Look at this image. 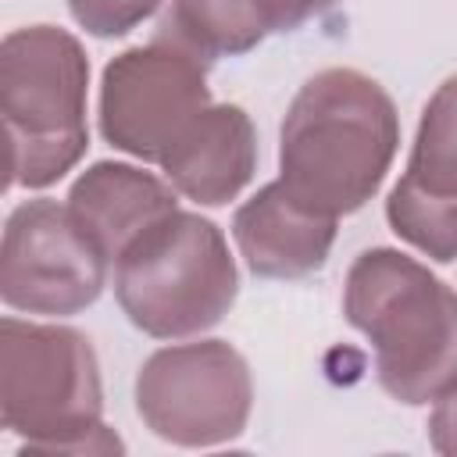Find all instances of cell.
<instances>
[{"label": "cell", "mask_w": 457, "mask_h": 457, "mask_svg": "<svg viewBox=\"0 0 457 457\" xmlns=\"http://www.w3.org/2000/svg\"><path fill=\"white\" fill-rule=\"evenodd\" d=\"M400 150V114L382 82L357 68L311 75L278 129V179L332 218L361 211Z\"/></svg>", "instance_id": "cell-1"}, {"label": "cell", "mask_w": 457, "mask_h": 457, "mask_svg": "<svg viewBox=\"0 0 457 457\" xmlns=\"http://www.w3.org/2000/svg\"><path fill=\"white\" fill-rule=\"evenodd\" d=\"M343 314L375 350L378 386L403 407L457 393V289L418 257L361 250L343 282Z\"/></svg>", "instance_id": "cell-2"}, {"label": "cell", "mask_w": 457, "mask_h": 457, "mask_svg": "<svg viewBox=\"0 0 457 457\" xmlns=\"http://www.w3.org/2000/svg\"><path fill=\"white\" fill-rule=\"evenodd\" d=\"M104 382L86 332L57 321L0 318V421L21 453H121L100 421Z\"/></svg>", "instance_id": "cell-3"}, {"label": "cell", "mask_w": 457, "mask_h": 457, "mask_svg": "<svg viewBox=\"0 0 457 457\" xmlns=\"http://www.w3.org/2000/svg\"><path fill=\"white\" fill-rule=\"evenodd\" d=\"M89 54L68 29L25 25L0 43V111L11 143L7 189H46L89 150Z\"/></svg>", "instance_id": "cell-4"}, {"label": "cell", "mask_w": 457, "mask_h": 457, "mask_svg": "<svg viewBox=\"0 0 457 457\" xmlns=\"http://www.w3.org/2000/svg\"><path fill=\"white\" fill-rule=\"evenodd\" d=\"M121 314L154 339H193L214 328L239 296L225 232L196 211H168L114 261Z\"/></svg>", "instance_id": "cell-5"}, {"label": "cell", "mask_w": 457, "mask_h": 457, "mask_svg": "<svg viewBox=\"0 0 457 457\" xmlns=\"http://www.w3.org/2000/svg\"><path fill=\"white\" fill-rule=\"evenodd\" d=\"M250 411L253 375L228 339L161 346L136 371V414L171 446H225L246 432Z\"/></svg>", "instance_id": "cell-6"}, {"label": "cell", "mask_w": 457, "mask_h": 457, "mask_svg": "<svg viewBox=\"0 0 457 457\" xmlns=\"http://www.w3.org/2000/svg\"><path fill=\"white\" fill-rule=\"evenodd\" d=\"M204 107H211L207 61L157 36L104 64L96 129L114 150L161 164L164 150Z\"/></svg>", "instance_id": "cell-7"}, {"label": "cell", "mask_w": 457, "mask_h": 457, "mask_svg": "<svg viewBox=\"0 0 457 457\" xmlns=\"http://www.w3.org/2000/svg\"><path fill=\"white\" fill-rule=\"evenodd\" d=\"M107 275V257L71 218L68 204L36 196L7 214L0 243V300L11 311L43 318L82 314L100 300Z\"/></svg>", "instance_id": "cell-8"}, {"label": "cell", "mask_w": 457, "mask_h": 457, "mask_svg": "<svg viewBox=\"0 0 457 457\" xmlns=\"http://www.w3.org/2000/svg\"><path fill=\"white\" fill-rule=\"evenodd\" d=\"M339 218L314 211L286 189L282 179L264 182L232 214V239L253 278H303L325 268Z\"/></svg>", "instance_id": "cell-9"}, {"label": "cell", "mask_w": 457, "mask_h": 457, "mask_svg": "<svg viewBox=\"0 0 457 457\" xmlns=\"http://www.w3.org/2000/svg\"><path fill=\"white\" fill-rule=\"evenodd\" d=\"M164 179L196 207H225L257 171V129L239 104L204 107L161 157Z\"/></svg>", "instance_id": "cell-10"}, {"label": "cell", "mask_w": 457, "mask_h": 457, "mask_svg": "<svg viewBox=\"0 0 457 457\" xmlns=\"http://www.w3.org/2000/svg\"><path fill=\"white\" fill-rule=\"evenodd\" d=\"M64 204L114 268L121 250L143 228H150L157 218L179 207V189L168 179L143 171L136 164L96 161L71 182Z\"/></svg>", "instance_id": "cell-11"}, {"label": "cell", "mask_w": 457, "mask_h": 457, "mask_svg": "<svg viewBox=\"0 0 457 457\" xmlns=\"http://www.w3.org/2000/svg\"><path fill=\"white\" fill-rule=\"evenodd\" d=\"M157 36L193 50L204 61L243 57L268 32L253 0H171Z\"/></svg>", "instance_id": "cell-12"}, {"label": "cell", "mask_w": 457, "mask_h": 457, "mask_svg": "<svg viewBox=\"0 0 457 457\" xmlns=\"http://www.w3.org/2000/svg\"><path fill=\"white\" fill-rule=\"evenodd\" d=\"M403 175L439 196H457V75L443 79L421 107Z\"/></svg>", "instance_id": "cell-13"}, {"label": "cell", "mask_w": 457, "mask_h": 457, "mask_svg": "<svg viewBox=\"0 0 457 457\" xmlns=\"http://www.w3.org/2000/svg\"><path fill=\"white\" fill-rule=\"evenodd\" d=\"M386 221L418 253L439 264L457 261V196L428 193L400 175L386 196Z\"/></svg>", "instance_id": "cell-14"}, {"label": "cell", "mask_w": 457, "mask_h": 457, "mask_svg": "<svg viewBox=\"0 0 457 457\" xmlns=\"http://www.w3.org/2000/svg\"><path fill=\"white\" fill-rule=\"evenodd\" d=\"M64 4L75 25L96 39L129 36L136 25H143L161 7V0H64Z\"/></svg>", "instance_id": "cell-15"}, {"label": "cell", "mask_w": 457, "mask_h": 457, "mask_svg": "<svg viewBox=\"0 0 457 457\" xmlns=\"http://www.w3.org/2000/svg\"><path fill=\"white\" fill-rule=\"evenodd\" d=\"M343 0H253L257 18L264 25V32H296L300 25L321 18L325 11H332Z\"/></svg>", "instance_id": "cell-16"}, {"label": "cell", "mask_w": 457, "mask_h": 457, "mask_svg": "<svg viewBox=\"0 0 457 457\" xmlns=\"http://www.w3.org/2000/svg\"><path fill=\"white\" fill-rule=\"evenodd\" d=\"M428 443L443 457H457V393L432 403L428 414Z\"/></svg>", "instance_id": "cell-17"}]
</instances>
